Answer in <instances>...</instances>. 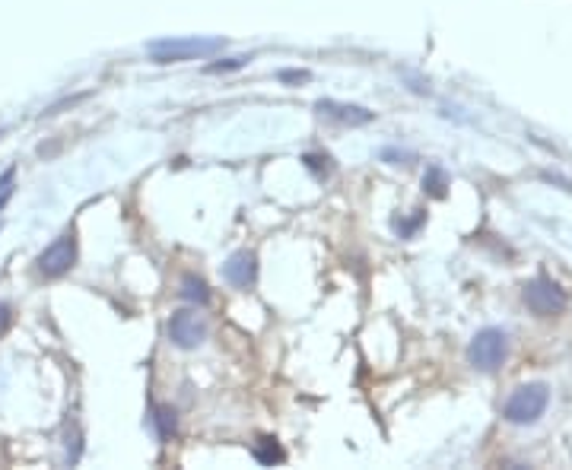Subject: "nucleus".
<instances>
[{"mask_svg":"<svg viewBox=\"0 0 572 470\" xmlns=\"http://www.w3.org/2000/svg\"><path fill=\"white\" fill-rule=\"evenodd\" d=\"M550 403V388L547 385H521L519 391H512V397L505 401L503 417L515 426L537 423L544 417V410Z\"/></svg>","mask_w":572,"mask_h":470,"instance_id":"nucleus-2","label":"nucleus"},{"mask_svg":"<svg viewBox=\"0 0 572 470\" xmlns=\"http://www.w3.org/2000/svg\"><path fill=\"white\" fill-rule=\"evenodd\" d=\"M13 182H16V168H7V172L0 175V210L13 198Z\"/></svg>","mask_w":572,"mask_h":470,"instance_id":"nucleus-15","label":"nucleus"},{"mask_svg":"<svg viewBox=\"0 0 572 470\" xmlns=\"http://www.w3.org/2000/svg\"><path fill=\"white\" fill-rule=\"evenodd\" d=\"M302 162H305V168H309V172H315L318 178L331 175V160H328V156H321V153H305Z\"/></svg>","mask_w":572,"mask_h":470,"instance_id":"nucleus-13","label":"nucleus"},{"mask_svg":"<svg viewBox=\"0 0 572 470\" xmlns=\"http://www.w3.org/2000/svg\"><path fill=\"white\" fill-rule=\"evenodd\" d=\"M423 188L433 194V198H445V188H449V182H445V172L439 166H429L427 168V178H423Z\"/></svg>","mask_w":572,"mask_h":470,"instance_id":"nucleus-12","label":"nucleus"},{"mask_svg":"<svg viewBox=\"0 0 572 470\" xmlns=\"http://www.w3.org/2000/svg\"><path fill=\"white\" fill-rule=\"evenodd\" d=\"M182 299H188V302H198V305H207V302H210L207 283L200 280V277H194V273H188V277L182 280Z\"/></svg>","mask_w":572,"mask_h":470,"instance_id":"nucleus-10","label":"nucleus"},{"mask_svg":"<svg viewBox=\"0 0 572 470\" xmlns=\"http://www.w3.org/2000/svg\"><path fill=\"white\" fill-rule=\"evenodd\" d=\"M427 220V213L423 210H417V216H413V220H407V223H401V220H395V232L401 235V239H407V235H413L417 232V226L419 223Z\"/></svg>","mask_w":572,"mask_h":470,"instance_id":"nucleus-16","label":"nucleus"},{"mask_svg":"<svg viewBox=\"0 0 572 470\" xmlns=\"http://www.w3.org/2000/svg\"><path fill=\"white\" fill-rule=\"evenodd\" d=\"M277 80H280V83H309L312 74H309V70H280Z\"/></svg>","mask_w":572,"mask_h":470,"instance_id":"nucleus-17","label":"nucleus"},{"mask_svg":"<svg viewBox=\"0 0 572 470\" xmlns=\"http://www.w3.org/2000/svg\"><path fill=\"white\" fill-rule=\"evenodd\" d=\"M223 277H226L232 286L248 289L255 283V277H258V258H255L252 251H236V255L226 261V267H223Z\"/></svg>","mask_w":572,"mask_h":470,"instance_id":"nucleus-7","label":"nucleus"},{"mask_svg":"<svg viewBox=\"0 0 572 470\" xmlns=\"http://www.w3.org/2000/svg\"><path fill=\"white\" fill-rule=\"evenodd\" d=\"M150 58L156 64H176V61H198V58H210V54L223 51V38H204V35H188V38H160L150 42Z\"/></svg>","mask_w":572,"mask_h":470,"instance_id":"nucleus-1","label":"nucleus"},{"mask_svg":"<svg viewBox=\"0 0 572 470\" xmlns=\"http://www.w3.org/2000/svg\"><path fill=\"white\" fill-rule=\"evenodd\" d=\"M168 337L182 349H194L207 341V325L198 311H176L168 318Z\"/></svg>","mask_w":572,"mask_h":470,"instance_id":"nucleus-6","label":"nucleus"},{"mask_svg":"<svg viewBox=\"0 0 572 470\" xmlns=\"http://www.w3.org/2000/svg\"><path fill=\"white\" fill-rule=\"evenodd\" d=\"M521 296H525L528 309L534 315H541V318H553V315H560L566 309V293L550 277H534L531 283H525Z\"/></svg>","mask_w":572,"mask_h":470,"instance_id":"nucleus-4","label":"nucleus"},{"mask_svg":"<svg viewBox=\"0 0 572 470\" xmlns=\"http://www.w3.org/2000/svg\"><path fill=\"white\" fill-rule=\"evenodd\" d=\"M321 114L325 118H334V121H341V124H350V128H359V124H369L375 118L372 112H366V108H359V106H343V102H331V99H321L318 106Z\"/></svg>","mask_w":572,"mask_h":470,"instance_id":"nucleus-8","label":"nucleus"},{"mask_svg":"<svg viewBox=\"0 0 572 470\" xmlns=\"http://www.w3.org/2000/svg\"><path fill=\"white\" fill-rule=\"evenodd\" d=\"M381 160L395 162V166H397V162H404V166H407V162H413V153H401V150H391V146H388V150H381Z\"/></svg>","mask_w":572,"mask_h":470,"instance_id":"nucleus-18","label":"nucleus"},{"mask_svg":"<svg viewBox=\"0 0 572 470\" xmlns=\"http://www.w3.org/2000/svg\"><path fill=\"white\" fill-rule=\"evenodd\" d=\"M153 423L160 429V439H172V435H176V410L153 407Z\"/></svg>","mask_w":572,"mask_h":470,"instance_id":"nucleus-11","label":"nucleus"},{"mask_svg":"<svg viewBox=\"0 0 572 470\" xmlns=\"http://www.w3.org/2000/svg\"><path fill=\"white\" fill-rule=\"evenodd\" d=\"M10 325H13V309H10L7 302H0V337L7 334Z\"/></svg>","mask_w":572,"mask_h":470,"instance_id":"nucleus-19","label":"nucleus"},{"mask_svg":"<svg viewBox=\"0 0 572 470\" xmlns=\"http://www.w3.org/2000/svg\"><path fill=\"white\" fill-rule=\"evenodd\" d=\"M76 264V235L67 232L61 239H54L42 255H38V273L42 277H64L70 267Z\"/></svg>","mask_w":572,"mask_h":470,"instance_id":"nucleus-5","label":"nucleus"},{"mask_svg":"<svg viewBox=\"0 0 572 470\" xmlns=\"http://www.w3.org/2000/svg\"><path fill=\"white\" fill-rule=\"evenodd\" d=\"M248 64V58H226V61H214L207 64V74H229V70H242Z\"/></svg>","mask_w":572,"mask_h":470,"instance_id":"nucleus-14","label":"nucleus"},{"mask_svg":"<svg viewBox=\"0 0 572 470\" xmlns=\"http://www.w3.org/2000/svg\"><path fill=\"white\" fill-rule=\"evenodd\" d=\"M252 455H255V461L264 464V467H274V464L286 461V451H283V445L277 439H270V435H264V439L255 442Z\"/></svg>","mask_w":572,"mask_h":470,"instance_id":"nucleus-9","label":"nucleus"},{"mask_svg":"<svg viewBox=\"0 0 572 470\" xmlns=\"http://www.w3.org/2000/svg\"><path fill=\"white\" fill-rule=\"evenodd\" d=\"M505 356H509V337H505V331H499V327L481 331V334L471 341V347H467V359H471V365H477L481 372H496L505 363Z\"/></svg>","mask_w":572,"mask_h":470,"instance_id":"nucleus-3","label":"nucleus"}]
</instances>
